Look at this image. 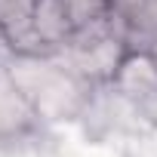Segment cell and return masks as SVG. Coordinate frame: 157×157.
<instances>
[{
    "instance_id": "cell-1",
    "label": "cell",
    "mask_w": 157,
    "mask_h": 157,
    "mask_svg": "<svg viewBox=\"0 0 157 157\" xmlns=\"http://www.w3.org/2000/svg\"><path fill=\"white\" fill-rule=\"evenodd\" d=\"M10 74L37 111L40 123H65L83 117L96 86H90L77 71H71L56 52L10 56Z\"/></svg>"
},
{
    "instance_id": "cell-2",
    "label": "cell",
    "mask_w": 157,
    "mask_h": 157,
    "mask_svg": "<svg viewBox=\"0 0 157 157\" xmlns=\"http://www.w3.org/2000/svg\"><path fill=\"white\" fill-rule=\"evenodd\" d=\"M129 49H132V40H129L126 28L120 25V19L111 13L80 31H74L56 49V56H62V62L71 71H77L90 86L99 90L114 80V74Z\"/></svg>"
},
{
    "instance_id": "cell-3",
    "label": "cell",
    "mask_w": 157,
    "mask_h": 157,
    "mask_svg": "<svg viewBox=\"0 0 157 157\" xmlns=\"http://www.w3.org/2000/svg\"><path fill=\"white\" fill-rule=\"evenodd\" d=\"M108 86L139 108L157 105V52L151 46H132Z\"/></svg>"
},
{
    "instance_id": "cell-4",
    "label": "cell",
    "mask_w": 157,
    "mask_h": 157,
    "mask_svg": "<svg viewBox=\"0 0 157 157\" xmlns=\"http://www.w3.org/2000/svg\"><path fill=\"white\" fill-rule=\"evenodd\" d=\"M37 126H40L37 111L31 108V102L19 90L16 77L10 74L6 59H0V142L22 139Z\"/></svg>"
},
{
    "instance_id": "cell-5",
    "label": "cell",
    "mask_w": 157,
    "mask_h": 157,
    "mask_svg": "<svg viewBox=\"0 0 157 157\" xmlns=\"http://www.w3.org/2000/svg\"><path fill=\"white\" fill-rule=\"evenodd\" d=\"M34 10L37 0H0V40L13 56L46 52L34 34Z\"/></svg>"
},
{
    "instance_id": "cell-6",
    "label": "cell",
    "mask_w": 157,
    "mask_h": 157,
    "mask_svg": "<svg viewBox=\"0 0 157 157\" xmlns=\"http://www.w3.org/2000/svg\"><path fill=\"white\" fill-rule=\"evenodd\" d=\"M111 13L126 28L132 46H151L157 40V0H111Z\"/></svg>"
},
{
    "instance_id": "cell-7",
    "label": "cell",
    "mask_w": 157,
    "mask_h": 157,
    "mask_svg": "<svg viewBox=\"0 0 157 157\" xmlns=\"http://www.w3.org/2000/svg\"><path fill=\"white\" fill-rule=\"evenodd\" d=\"M34 34L43 43L46 52H56L74 34V28H71V22H68V16H65V10H62L59 0H37V10H34Z\"/></svg>"
},
{
    "instance_id": "cell-8",
    "label": "cell",
    "mask_w": 157,
    "mask_h": 157,
    "mask_svg": "<svg viewBox=\"0 0 157 157\" xmlns=\"http://www.w3.org/2000/svg\"><path fill=\"white\" fill-rule=\"evenodd\" d=\"M74 31H80L105 16H111V0H59Z\"/></svg>"
},
{
    "instance_id": "cell-9",
    "label": "cell",
    "mask_w": 157,
    "mask_h": 157,
    "mask_svg": "<svg viewBox=\"0 0 157 157\" xmlns=\"http://www.w3.org/2000/svg\"><path fill=\"white\" fill-rule=\"evenodd\" d=\"M151 49H154V52H157V40H154V43H151Z\"/></svg>"
}]
</instances>
